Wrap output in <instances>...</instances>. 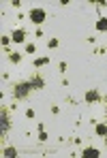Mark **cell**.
Wrapping results in <instances>:
<instances>
[{
    "instance_id": "cell-5",
    "label": "cell",
    "mask_w": 107,
    "mask_h": 158,
    "mask_svg": "<svg viewBox=\"0 0 107 158\" xmlns=\"http://www.w3.org/2000/svg\"><path fill=\"white\" fill-rule=\"evenodd\" d=\"M30 83H32V88H34V90H41V88L45 85L43 77H39V75H36V77H32V81H30Z\"/></svg>"
},
{
    "instance_id": "cell-8",
    "label": "cell",
    "mask_w": 107,
    "mask_h": 158,
    "mask_svg": "<svg viewBox=\"0 0 107 158\" xmlns=\"http://www.w3.org/2000/svg\"><path fill=\"white\" fill-rule=\"evenodd\" d=\"M96 30H101V32L107 30V17H101V19L96 22Z\"/></svg>"
},
{
    "instance_id": "cell-15",
    "label": "cell",
    "mask_w": 107,
    "mask_h": 158,
    "mask_svg": "<svg viewBox=\"0 0 107 158\" xmlns=\"http://www.w3.org/2000/svg\"><path fill=\"white\" fill-rule=\"evenodd\" d=\"M26 52L28 53H34V52H36V47H34V45H26Z\"/></svg>"
},
{
    "instance_id": "cell-7",
    "label": "cell",
    "mask_w": 107,
    "mask_h": 158,
    "mask_svg": "<svg viewBox=\"0 0 107 158\" xmlns=\"http://www.w3.org/2000/svg\"><path fill=\"white\" fill-rule=\"evenodd\" d=\"M83 156H86V158H90V156L96 158V156H99V150H96V148H86V150H83Z\"/></svg>"
},
{
    "instance_id": "cell-1",
    "label": "cell",
    "mask_w": 107,
    "mask_h": 158,
    "mask_svg": "<svg viewBox=\"0 0 107 158\" xmlns=\"http://www.w3.org/2000/svg\"><path fill=\"white\" fill-rule=\"evenodd\" d=\"M30 90H34L32 88V83H17L15 88H13V94H15V98H28V94H30Z\"/></svg>"
},
{
    "instance_id": "cell-4",
    "label": "cell",
    "mask_w": 107,
    "mask_h": 158,
    "mask_svg": "<svg viewBox=\"0 0 107 158\" xmlns=\"http://www.w3.org/2000/svg\"><path fill=\"white\" fill-rule=\"evenodd\" d=\"M11 39H13V43H24V39H26V32H24V30H15Z\"/></svg>"
},
{
    "instance_id": "cell-16",
    "label": "cell",
    "mask_w": 107,
    "mask_h": 158,
    "mask_svg": "<svg viewBox=\"0 0 107 158\" xmlns=\"http://www.w3.org/2000/svg\"><path fill=\"white\" fill-rule=\"evenodd\" d=\"M105 143H107V135H105Z\"/></svg>"
},
{
    "instance_id": "cell-12",
    "label": "cell",
    "mask_w": 107,
    "mask_h": 158,
    "mask_svg": "<svg viewBox=\"0 0 107 158\" xmlns=\"http://www.w3.org/2000/svg\"><path fill=\"white\" fill-rule=\"evenodd\" d=\"M47 47H52V49H56V47H58V39H52V41H49V45H47Z\"/></svg>"
},
{
    "instance_id": "cell-13",
    "label": "cell",
    "mask_w": 107,
    "mask_h": 158,
    "mask_svg": "<svg viewBox=\"0 0 107 158\" xmlns=\"http://www.w3.org/2000/svg\"><path fill=\"white\" fill-rule=\"evenodd\" d=\"M11 41H13V39H9V36H2V45H4V47H9V43H11Z\"/></svg>"
},
{
    "instance_id": "cell-14",
    "label": "cell",
    "mask_w": 107,
    "mask_h": 158,
    "mask_svg": "<svg viewBox=\"0 0 107 158\" xmlns=\"http://www.w3.org/2000/svg\"><path fill=\"white\" fill-rule=\"evenodd\" d=\"M9 58H11V62H19V53H11Z\"/></svg>"
},
{
    "instance_id": "cell-6",
    "label": "cell",
    "mask_w": 107,
    "mask_h": 158,
    "mask_svg": "<svg viewBox=\"0 0 107 158\" xmlns=\"http://www.w3.org/2000/svg\"><path fill=\"white\" fill-rule=\"evenodd\" d=\"M101 96H99V92L96 90H90V92H86V101L88 103H94V101H99Z\"/></svg>"
},
{
    "instance_id": "cell-11",
    "label": "cell",
    "mask_w": 107,
    "mask_h": 158,
    "mask_svg": "<svg viewBox=\"0 0 107 158\" xmlns=\"http://www.w3.org/2000/svg\"><path fill=\"white\" fill-rule=\"evenodd\" d=\"M47 62H49V58H39V60H34V64H36V66H45Z\"/></svg>"
},
{
    "instance_id": "cell-9",
    "label": "cell",
    "mask_w": 107,
    "mask_h": 158,
    "mask_svg": "<svg viewBox=\"0 0 107 158\" xmlns=\"http://www.w3.org/2000/svg\"><path fill=\"white\" fill-rule=\"evenodd\" d=\"M96 135H101V137H105V135H107V126H105V124H99V126H96Z\"/></svg>"
},
{
    "instance_id": "cell-3",
    "label": "cell",
    "mask_w": 107,
    "mask_h": 158,
    "mask_svg": "<svg viewBox=\"0 0 107 158\" xmlns=\"http://www.w3.org/2000/svg\"><path fill=\"white\" fill-rule=\"evenodd\" d=\"M30 19H32L34 24H43V22H45V11H43V9H32V11H30Z\"/></svg>"
},
{
    "instance_id": "cell-2",
    "label": "cell",
    "mask_w": 107,
    "mask_h": 158,
    "mask_svg": "<svg viewBox=\"0 0 107 158\" xmlns=\"http://www.w3.org/2000/svg\"><path fill=\"white\" fill-rule=\"evenodd\" d=\"M9 128H11V118H9V113L2 109V113H0V131H2V135H6Z\"/></svg>"
},
{
    "instance_id": "cell-10",
    "label": "cell",
    "mask_w": 107,
    "mask_h": 158,
    "mask_svg": "<svg viewBox=\"0 0 107 158\" xmlns=\"http://www.w3.org/2000/svg\"><path fill=\"white\" fill-rule=\"evenodd\" d=\"M2 154H4V156H6V158H13V156H17V152H15L13 148H6V150H4Z\"/></svg>"
}]
</instances>
